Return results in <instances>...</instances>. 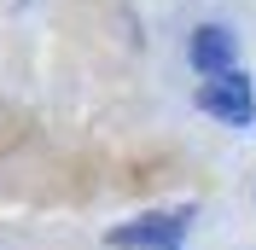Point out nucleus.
Here are the masks:
<instances>
[{
	"label": "nucleus",
	"mask_w": 256,
	"mask_h": 250,
	"mask_svg": "<svg viewBox=\"0 0 256 250\" xmlns=\"http://www.w3.org/2000/svg\"><path fill=\"white\" fill-rule=\"evenodd\" d=\"M198 105L216 116V122H233L244 128L256 116V94H250V82L239 76V70H227V76H210L204 88H198Z\"/></svg>",
	"instance_id": "1"
},
{
	"label": "nucleus",
	"mask_w": 256,
	"mask_h": 250,
	"mask_svg": "<svg viewBox=\"0 0 256 250\" xmlns=\"http://www.w3.org/2000/svg\"><path fill=\"white\" fill-rule=\"evenodd\" d=\"M186 216H192V210H175V216H146V221H134V227L105 233V244H111V250H175L180 233H186Z\"/></svg>",
	"instance_id": "2"
},
{
	"label": "nucleus",
	"mask_w": 256,
	"mask_h": 250,
	"mask_svg": "<svg viewBox=\"0 0 256 250\" xmlns=\"http://www.w3.org/2000/svg\"><path fill=\"white\" fill-rule=\"evenodd\" d=\"M192 64L204 70V82L210 76H227V70H233V35L216 30V24H204V30L192 35Z\"/></svg>",
	"instance_id": "3"
}]
</instances>
